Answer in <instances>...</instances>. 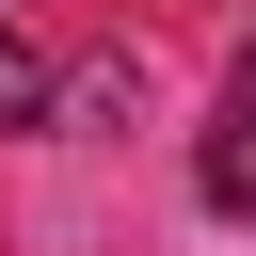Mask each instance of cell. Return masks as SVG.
<instances>
[{"instance_id":"cell-1","label":"cell","mask_w":256,"mask_h":256,"mask_svg":"<svg viewBox=\"0 0 256 256\" xmlns=\"http://www.w3.org/2000/svg\"><path fill=\"white\" fill-rule=\"evenodd\" d=\"M208 208H224V224H256V48H240V80H224V128H208Z\"/></svg>"},{"instance_id":"cell-2","label":"cell","mask_w":256,"mask_h":256,"mask_svg":"<svg viewBox=\"0 0 256 256\" xmlns=\"http://www.w3.org/2000/svg\"><path fill=\"white\" fill-rule=\"evenodd\" d=\"M32 112H48V64H32L16 32H0V128H32Z\"/></svg>"}]
</instances>
